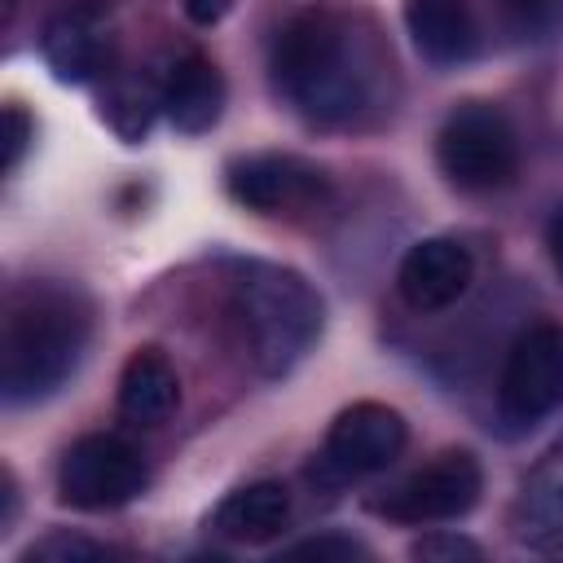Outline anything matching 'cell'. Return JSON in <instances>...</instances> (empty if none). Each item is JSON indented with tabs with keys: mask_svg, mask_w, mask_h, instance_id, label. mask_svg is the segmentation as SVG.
<instances>
[{
	"mask_svg": "<svg viewBox=\"0 0 563 563\" xmlns=\"http://www.w3.org/2000/svg\"><path fill=\"white\" fill-rule=\"evenodd\" d=\"M277 97L312 128H365L391 110L396 66L361 13L312 4L290 13L268 53Z\"/></svg>",
	"mask_w": 563,
	"mask_h": 563,
	"instance_id": "cell-1",
	"label": "cell"
},
{
	"mask_svg": "<svg viewBox=\"0 0 563 563\" xmlns=\"http://www.w3.org/2000/svg\"><path fill=\"white\" fill-rule=\"evenodd\" d=\"M92 339V303L66 282H22L0 317V391L4 405L53 396L84 361Z\"/></svg>",
	"mask_w": 563,
	"mask_h": 563,
	"instance_id": "cell-2",
	"label": "cell"
},
{
	"mask_svg": "<svg viewBox=\"0 0 563 563\" xmlns=\"http://www.w3.org/2000/svg\"><path fill=\"white\" fill-rule=\"evenodd\" d=\"M325 303L312 282L286 264L246 260L229 277V325L242 356L264 378H286L317 343Z\"/></svg>",
	"mask_w": 563,
	"mask_h": 563,
	"instance_id": "cell-3",
	"label": "cell"
},
{
	"mask_svg": "<svg viewBox=\"0 0 563 563\" xmlns=\"http://www.w3.org/2000/svg\"><path fill=\"white\" fill-rule=\"evenodd\" d=\"M435 163H440L444 180L462 194L506 189L519 176V132L497 106L466 101V106L449 110V119L440 123Z\"/></svg>",
	"mask_w": 563,
	"mask_h": 563,
	"instance_id": "cell-4",
	"label": "cell"
},
{
	"mask_svg": "<svg viewBox=\"0 0 563 563\" xmlns=\"http://www.w3.org/2000/svg\"><path fill=\"white\" fill-rule=\"evenodd\" d=\"M554 409H563V325L537 321L506 352L497 378V413L510 431H532Z\"/></svg>",
	"mask_w": 563,
	"mask_h": 563,
	"instance_id": "cell-5",
	"label": "cell"
},
{
	"mask_svg": "<svg viewBox=\"0 0 563 563\" xmlns=\"http://www.w3.org/2000/svg\"><path fill=\"white\" fill-rule=\"evenodd\" d=\"M150 484L145 457L123 435H84L57 462V493L75 510H119Z\"/></svg>",
	"mask_w": 563,
	"mask_h": 563,
	"instance_id": "cell-6",
	"label": "cell"
},
{
	"mask_svg": "<svg viewBox=\"0 0 563 563\" xmlns=\"http://www.w3.org/2000/svg\"><path fill=\"white\" fill-rule=\"evenodd\" d=\"M484 493V471L479 457L466 449H444L413 475H405L396 488H387L374 510L387 515L391 523L427 528V523H449L462 519Z\"/></svg>",
	"mask_w": 563,
	"mask_h": 563,
	"instance_id": "cell-7",
	"label": "cell"
},
{
	"mask_svg": "<svg viewBox=\"0 0 563 563\" xmlns=\"http://www.w3.org/2000/svg\"><path fill=\"white\" fill-rule=\"evenodd\" d=\"M229 198L255 216H299L317 211L330 194V180L321 167L295 158V154H251L229 163Z\"/></svg>",
	"mask_w": 563,
	"mask_h": 563,
	"instance_id": "cell-8",
	"label": "cell"
},
{
	"mask_svg": "<svg viewBox=\"0 0 563 563\" xmlns=\"http://www.w3.org/2000/svg\"><path fill=\"white\" fill-rule=\"evenodd\" d=\"M405 444H409V422L400 418V409L378 405V400H356L330 422L321 462L334 475L356 479V475L387 471L405 453Z\"/></svg>",
	"mask_w": 563,
	"mask_h": 563,
	"instance_id": "cell-9",
	"label": "cell"
},
{
	"mask_svg": "<svg viewBox=\"0 0 563 563\" xmlns=\"http://www.w3.org/2000/svg\"><path fill=\"white\" fill-rule=\"evenodd\" d=\"M40 53L62 84H88L110 70L114 57V13L101 0H79L57 9L40 31Z\"/></svg>",
	"mask_w": 563,
	"mask_h": 563,
	"instance_id": "cell-10",
	"label": "cell"
},
{
	"mask_svg": "<svg viewBox=\"0 0 563 563\" xmlns=\"http://www.w3.org/2000/svg\"><path fill=\"white\" fill-rule=\"evenodd\" d=\"M475 282V255L457 238H422L405 251L396 268V290L413 312L453 308Z\"/></svg>",
	"mask_w": 563,
	"mask_h": 563,
	"instance_id": "cell-11",
	"label": "cell"
},
{
	"mask_svg": "<svg viewBox=\"0 0 563 563\" xmlns=\"http://www.w3.org/2000/svg\"><path fill=\"white\" fill-rule=\"evenodd\" d=\"M158 97L172 128L198 136L211 132L224 114V75L207 53H180L163 75Z\"/></svg>",
	"mask_w": 563,
	"mask_h": 563,
	"instance_id": "cell-12",
	"label": "cell"
},
{
	"mask_svg": "<svg viewBox=\"0 0 563 563\" xmlns=\"http://www.w3.org/2000/svg\"><path fill=\"white\" fill-rule=\"evenodd\" d=\"M405 31L431 66H462L479 53V18L471 0H405Z\"/></svg>",
	"mask_w": 563,
	"mask_h": 563,
	"instance_id": "cell-13",
	"label": "cell"
},
{
	"mask_svg": "<svg viewBox=\"0 0 563 563\" xmlns=\"http://www.w3.org/2000/svg\"><path fill=\"white\" fill-rule=\"evenodd\" d=\"M180 405V374L158 347H136L119 369V413L132 427H158Z\"/></svg>",
	"mask_w": 563,
	"mask_h": 563,
	"instance_id": "cell-14",
	"label": "cell"
},
{
	"mask_svg": "<svg viewBox=\"0 0 563 563\" xmlns=\"http://www.w3.org/2000/svg\"><path fill=\"white\" fill-rule=\"evenodd\" d=\"M286 523H290V488L277 479H255L233 488L211 515V528L224 541H242V545L273 541L277 532H286Z\"/></svg>",
	"mask_w": 563,
	"mask_h": 563,
	"instance_id": "cell-15",
	"label": "cell"
},
{
	"mask_svg": "<svg viewBox=\"0 0 563 563\" xmlns=\"http://www.w3.org/2000/svg\"><path fill=\"white\" fill-rule=\"evenodd\" d=\"M515 537L528 545H550L563 537V449L523 479L515 501Z\"/></svg>",
	"mask_w": 563,
	"mask_h": 563,
	"instance_id": "cell-16",
	"label": "cell"
},
{
	"mask_svg": "<svg viewBox=\"0 0 563 563\" xmlns=\"http://www.w3.org/2000/svg\"><path fill=\"white\" fill-rule=\"evenodd\" d=\"M158 110H163L158 88L145 84V79H136V75H114V79L106 84V92H101V119H106L110 132H114L119 141H128V145H136V141L150 132V123H154Z\"/></svg>",
	"mask_w": 563,
	"mask_h": 563,
	"instance_id": "cell-17",
	"label": "cell"
},
{
	"mask_svg": "<svg viewBox=\"0 0 563 563\" xmlns=\"http://www.w3.org/2000/svg\"><path fill=\"white\" fill-rule=\"evenodd\" d=\"M506 26L519 40H550L563 31V0H501Z\"/></svg>",
	"mask_w": 563,
	"mask_h": 563,
	"instance_id": "cell-18",
	"label": "cell"
},
{
	"mask_svg": "<svg viewBox=\"0 0 563 563\" xmlns=\"http://www.w3.org/2000/svg\"><path fill=\"white\" fill-rule=\"evenodd\" d=\"M123 550L106 545V541H88V537H70V532H48L44 541H35L26 550V559H48V563H92V559H119Z\"/></svg>",
	"mask_w": 563,
	"mask_h": 563,
	"instance_id": "cell-19",
	"label": "cell"
},
{
	"mask_svg": "<svg viewBox=\"0 0 563 563\" xmlns=\"http://www.w3.org/2000/svg\"><path fill=\"white\" fill-rule=\"evenodd\" d=\"M286 559H317V563H347V559H369V550L352 537H308L286 550Z\"/></svg>",
	"mask_w": 563,
	"mask_h": 563,
	"instance_id": "cell-20",
	"label": "cell"
},
{
	"mask_svg": "<svg viewBox=\"0 0 563 563\" xmlns=\"http://www.w3.org/2000/svg\"><path fill=\"white\" fill-rule=\"evenodd\" d=\"M413 559H427V563H457V559H479V545L457 537V532H431L413 545Z\"/></svg>",
	"mask_w": 563,
	"mask_h": 563,
	"instance_id": "cell-21",
	"label": "cell"
},
{
	"mask_svg": "<svg viewBox=\"0 0 563 563\" xmlns=\"http://www.w3.org/2000/svg\"><path fill=\"white\" fill-rule=\"evenodd\" d=\"M31 136H35V123H31V114L22 110V106H4V172L13 176L18 172V163H22V154H26V145H31Z\"/></svg>",
	"mask_w": 563,
	"mask_h": 563,
	"instance_id": "cell-22",
	"label": "cell"
},
{
	"mask_svg": "<svg viewBox=\"0 0 563 563\" xmlns=\"http://www.w3.org/2000/svg\"><path fill=\"white\" fill-rule=\"evenodd\" d=\"M545 251H550L554 273L563 277V202L554 207V216H550V224H545Z\"/></svg>",
	"mask_w": 563,
	"mask_h": 563,
	"instance_id": "cell-23",
	"label": "cell"
},
{
	"mask_svg": "<svg viewBox=\"0 0 563 563\" xmlns=\"http://www.w3.org/2000/svg\"><path fill=\"white\" fill-rule=\"evenodd\" d=\"M185 13H189V22L211 26V22H220L229 13V0H185Z\"/></svg>",
	"mask_w": 563,
	"mask_h": 563,
	"instance_id": "cell-24",
	"label": "cell"
},
{
	"mask_svg": "<svg viewBox=\"0 0 563 563\" xmlns=\"http://www.w3.org/2000/svg\"><path fill=\"white\" fill-rule=\"evenodd\" d=\"M0 497H4V510H0V532H9L13 528V515H18V488H13V475L4 471V488H0Z\"/></svg>",
	"mask_w": 563,
	"mask_h": 563,
	"instance_id": "cell-25",
	"label": "cell"
}]
</instances>
